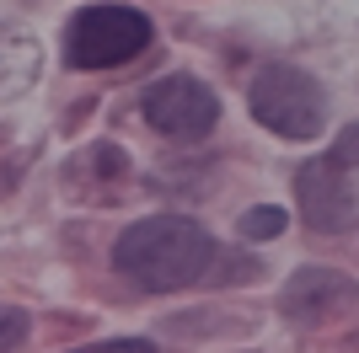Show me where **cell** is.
I'll list each match as a JSON object with an SVG mask.
<instances>
[{"label":"cell","mask_w":359,"mask_h":353,"mask_svg":"<svg viewBox=\"0 0 359 353\" xmlns=\"http://www.w3.org/2000/svg\"><path fill=\"white\" fill-rule=\"evenodd\" d=\"M215 263H220L215 235L198 220H182V214L135 220L113 241V268L150 294H172V289H188V284L210 279Z\"/></svg>","instance_id":"obj_1"},{"label":"cell","mask_w":359,"mask_h":353,"mask_svg":"<svg viewBox=\"0 0 359 353\" xmlns=\"http://www.w3.org/2000/svg\"><path fill=\"white\" fill-rule=\"evenodd\" d=\"M247 107L263 129H273L279 139H316L327 123V91L316 75H306L300 64H263L252 75Z\"/></svg>","instance_id":"obj_2"},{"label":"cell","mask_w":359,"mask_h":353,"mask_svg":"<svg viewBox=\"0 0 359 353\" xmlns=\"http://www.w3.org/2000/svg\"><path fill=\"white\" fill-rule=\"evenodd\" d=\"M150 48V16L135 6H81L65 27L70 70H113Z\"/></svg>","instance_id":"obj_3"},{"label":"cell","mask_w":359,"mask_h":353,"mask_svg":"<svg viewBox=\"0 0 359 353\" xmlns=\"http://www.w3.org/2000/svg\"><path fill=\"white\" fill-rule=\"evenodd\" d=\"M140 113L156 134L177 139V145H194L220 123V97H215L198 75H166L156 86H145L140 97Z\"/></svg>","instance_id":"obj_4"},{"label":"cell","mask_w":359,"mask_h":353,"mask_svg":"<svg viewBox=\"0 0 359 353\" xmlns=\"http://www.w3.org/2000/svg\"><path fill=\"white\" fill-rule=\"evenodd\" d=\"M359 305V284L338 268H300L285 279V294H279V310H285L295 326H322L338 321L344 310Z\"/></svg>","instance_id":"obj_5"},{"label":"cell","mask_w":359,"mask_h":353,"mask_svg":"<svg viewBox=\"0 0 359 353\" xmlns=\"http://www.w3.org/2000/svg\"><path fill=\"white\" fill-rule=\"evenodd\" d=\"M295 204H300V220L322 235L354 225V188H348L344 166L332 155H316L295 172Z\"/></svg>","instance_id":"obj_6"},{"label":"cell","mask_w":359,"mask_h":353,"mask_svg":"<svg viewBox=\"0 0 359 353\" xmlns=\"http://www.w3.org/2000/svg\"><path fill=\"white\" fill-rule=\"evenodd\" d=\"M285 225H290V214L273 204H257L241 214V235H252V241H273V235H285Z\"/></svg>","instance_id":"obj_7"},{"label":"cell","mask_w":359,"mask_h":353,"mask_svg":"<svg viewBox=\"0 0 359 353\" xmlns=\"http://www.w3.org/2000/svg\"><path fill=\"white\" fill-rule=\"evenodd\" d=\"M22 338H27V316L16 305H0V348H16Z\"/></svg>","instance_id":"obj_8"},{"label":"cell","mask_w":359,"mask_h":353,"mask_svg":"<svg viewBox=\"0 0 359 353\" xmlns=\"http://www.w3.org/2000/svg\"><path fill=\"white\" fill-rule=\"evenodd\" d=\"M332 161L344 166V172H348V166H359V123H348V129L332 139Z\"/></svg>","instance_id":"obj_9"},{"label":"cell","mask_w":359,"mask_h":353,"mask_svg":"<svg viewBox=\"0 0 359 353\" xmlns=\"http://www.w3.org/2000/svg\"><path fill=\"white\" fill-rule=\"evenodd\" d=\"M75 353H156V342H145V338H118V342H91V348H75Z\"/></svg>","instance_id":"obj_10"}]
</instances>
